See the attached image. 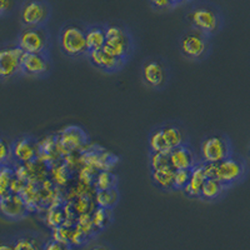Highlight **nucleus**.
Here are the masks:
<instances>
[{"instance_id":"f257e3e1","label":"nucleus","mask_w":250,"mask_h":250,"mask_svg":"<svg viewBox=\"0 0 250 250\" xmlns=\"http://www.w3.org/2000/svg\"><path fill=\"white\" fill-rule=\"evenodd\" d=\"M185 23L190 28L214 38L224 29L225 18L220 6L209 0H198L190 4L184 15Z\"/></svg>"},{"instance_id":"f03ea898","label":"nucleus","mask_w":250,"mask_h":250,"mask_svg":"<svg viewBox=\"0 0 250 250\" xmlns=\"http://www.w3.org/2000/svg\"><path fill=\"white\" fill-rule=\"evenodd\" d=\"M86 23L69 20L60 25L57 35V43L60 54L73 62L86 60L88 46L85 38Z\"/></svg>"},{"instance_id":"7ed1b4c3","label":"nucleus","mask_w":250,"mask_h":250,"mask_svg":"<svg viewBox=\"0 0 250 250\" xmlns=\"http://www.w3.org/2000/svg\"><path fill=\"white\" fill-rule=\"evenodd\" d=\"M180 57L189 62H203L213 53V38L188 26L178 39Z\"/></svg>"},{"instance_id":"20e7f679","label":"nucleus","mask_w":250,"mask_h":250,"mask_svg":"<svg viewBox=\"0 0 250 250\" xmlns=\"http://www.w3.org/2000/svg\"><path fill=\"white\" fill-rule=\"evenodd\" d=\"M139 77L143 86L153 91H164L171 82L168 59L162 55L146 57L140 64Z\"/></svg>"},{"instance_id":"39448f33","label":"nucleus","mask_w":250,"mask_h":250,"mask_svg":"<svg viewBox=\"0 0 250 250\" xmlns=\"http://www.w3.org/2000/svg\"><path fill=\"white\" fill-rule=\"evenodd\" d=\"M104 50L128 64L137 50V42L133 31L123 23H106V42Z\"/></svg>"},{"instance_id":"423d86ee","label":"nucleus","mask_w":250,"mask_h":250,"mask_svg":"<svg viewBox=\"0 0 250 250\" xmlns=\"http://www.w3.org/2000/svg\"><path fill=\"white\" fill-rule=\"evenodd\" d=\"M249 175V162L240 154L233 153L223 162L214 164V176L223 185L231 189L242 184Z\"/></svg>"},{"instance_id":"0eeeda50","label":"nucleus","mask_w":250,"mask_h":250,"mask_svg":"<svg viewBox=\"0 0 250 250\" xmlns=\"http://www.w3.org/2000/svg\"><path fill=\"white\" fill-rule=\"evenodd\" d=\"M233 153H235L233 142L228 134H208L200 142L199 159L205 164H218L229 158Z\"/></svg>"},{"instance_id":"6e6552de","label":"nucleus","mask_w":250,"mask_h":250,"mask_svg":"<svg viewBox=\"0 0 250 250\" xmlns=\"http://www.w3.org/2000/svg\"><path fill=\"white\" fill-rule=\"evenodd\" d=\"M23 55L24 51L15 40L0 44V83H13L23 78Z\"/></svg>"},{"instance_id":"1a4fd4ad","label":"nucleus","mask_w":250,"mask_h":250,"mask_svg":"<svg viewBox=\"0 0 250 250\" xmlns=\"http://www.w3.org/2000/svg\"><path fill=\"white\" fill-rule=\"evenodd\" d=\"M15 42L24 53H51L53 38L46 26L20 28Z\"/></svg>"},{"instance_id":"9d476101","label":"nucleus","mask_w":250,"mask_h":250,"mask_svg":"<svg viewBox=\"0 0 250 250\" xmlns=\"http://www.w3.org/2000/svg\"><path fill=\"white\" fill-rule=\"evenodd\" d=\"M53 17V6L49 0H23L19 5L21 28L46 26Z\"/></svg>"},{"instance_id":"9b49d317","label":"nucleus","mask_w":250,"mask_h":250,"mask_svg":"<svg viewBox=\"0 0 250 250\" xmlns=\"http://www.w3.org/2000/svg\"><path fill=\"white\" fill-rule=\"evenodd\" d=\"M54 70L51 53H24L21 73L24 78L46 79Z\"/></svg>"},{"instance_id":"f8f14e48","label":"nucleus","mask_w":250,"mask_h":250,"mask_svg":"<svg viewBox=\"0 0 250 250\" xmlns=\"http://www.w3.org/2000/svg\"><path fill=\"white\" fill-rule=\"evenodd\" d=\"M38 142L31 135H19L12 140L13 164H29L37 159Z\"/></svg>"},{"instance_id":"ddd939ff","label":"nucleus","mask_w":250,"mask_h":250,"mask_svg":"<svg viewBox=\"0 0 250 250\" xmlns=\"http://www.w3.org/2000/svg\"><path fill=\"white\" fill-rule=\"evenodd\" d=\"M86 62L94 69H97L100 73H104V74L108 75L120 73L126 66V62L124 60L114 57V55H111L110 53H108L104 49L97 51H89L88 57H86Z\"/></svg>"},{"instance_id":"4468645a","label":"nucleus","mask_w":250,"mask_h":250,"mask_svg":"<svg viewBox=\"0 0 250 250\" xmlns=\"http://www.w3.org/2000/svg\"><path fill=\"white\" fill-rule=\"evenodd\" d=\"M170 167L174 170H193L200 163L199 153L194 149L191 143H185L169 153Z\"/></svg>"},{"instance_id":"2eb2a0df","label":"nucleus","mask_w":250,"mask_h":250,"mask_svg":"<svg viewBox=\"0 0 250 250\" xmlns=\"http://www.w3.org/2000/svg\"><path fill=\"white\" fill-rule=\"evenodd\" d=\"M28 213V204L23 196L18 193H10L0 198V214L8 220L18 222L25 218Z\"/></svg>"},{"instance_id":"dca6fc26","label":"nucleus","mask_w":250,"mask_h":250,"mask_svg":"<svg viewBox=\"0 0 250 250\" xmlns=\"http://www.w3.org/2000/svg\"><path fill=\"white\" fill-rule=\"evenodd\" d=\"M163 134H164L169 150L178 148L185 143H190V135L187 126L182 122L178 120H168V122L160 123Z\"/></svg>"},{"instance_id":"f3484780","label":"nucleus","mask_w":250,"mask_h":250,"mask_svg":"<svg viewBox=\"0 0 250 250\" xmlns=\"http://www.w3.org/2000/svg\"><path fill=\"white\" fill-rule=\"evenodd\" d=\"M59 139L64 148L73 150V149H78L88 144L89 135L84 129L78 125H69L62 129Z\"/></svg>"},{"instance_id":"a211bd4d","label":"nucleus","mask_w":250,"mask_h":250,"mask_svg":"<svg viewBox=\"0 0 250 250\" xmlns=\"http://www.w3.org/2000/svg\"><path fill=\"white\" fill-rule=\"evenodd\" d=\"M207 178V165H205V163L200 162L199 164L196 165L195 168L191 170L190 180H189V184H188V187L184 189L183 194H184L187 198H189V199H199L203 185H204V182Z\"/></svg>"},{"instance_id":"6ab92c4d","label":"nucleus","mask_w":250,"mask_h":250,"mask_svg":"<svg viewBox=\"0 0 250 250\" xmlns=\"http://www.w3.org/2000/svg\"><path fill=\"white\" fill-rule=\"evenodd\" d=\"M85 38L89 51L104 49L106 42V23L86 24Z\"/></svg>"},{"instance_id":"aec40b11","label":"nucleus","mask_w":250,"mask_h":250,"mask_svg":"<svg viewBox=\"0 0 250 250\" xmlns=\"http://www.w3.org/2000/svg\"><path fill=\"white\" fill-rule=\"evenodd\" d=\"M228 190L229 189L219 182L216 178H207L204 185H203L199 200L204 203L219 202V200H222L224 198Z\"/></svg>"},{"instance_id":"412c9836","label":"nucleus","mask_w":250,"mask_h":250,"mask_svg":"<svg viewBox=\"0 0 250 250\" xmlns=\"http://www.w3.org/2000/svg\"><path fill=\"white\" fill-rule=\"evenodd\" d=\"M174 169L171 167H165L156 170H150L151 184L163 193L174 191Z\"/></svg>"},{"instance_id":"4be33fe9","label":"nucleus","mask_w":250,"mask_h":250,"mask_svg":"<svg viewBox=\"0 0 250 250\" xmlns=\"http://www.w3.org/2000/svg\"><path fill=\"white\" fill-rule=\"evenodd\" d=\"M149 153H170L160 124L154 125L148 134Z\"/></svg>"},{"instance_id":"5701e85b","label":"nucleus","mask_w":250,"mask_h":250,"mask_svg":"<svg viewBox=\"0 0 250 250\" xmlns=\"http://www.w3.org/2000/svg\"><path fill=\"white\" fill-rule=\"evenodd\" d=\"M44 244L34 233L19 234L14 238V250H43Z\"/></svg>"},{"instance_id":"b1692460","label":"nucleus","mask_w":250,"mask_h":250,"mask_svg":"<svg viewBox=\"0 0 250 250\" xmlns=\"http://www.w3.org/2000/svg\"><path fill=\"white\" fill-rule=\"evenodd\" d=\"M120 200L119 188H111L108 190H99L95 194V202L98 208H104V209H111L117 207Z\"/></svg>"},{"instance_id":"393cba45","label":"nucleus","mask_w":250,"mask_h":250,"mask_svg":"<svg viewBox=\"0 0 250 250\" xmlns=\"http://www.w3.org/2000/svg\"><path fill=\"white\" fill-rule=\"evenodd\" d=\"M13 165L14 164L0 167V196H1V198L8 195V194L13 193L12 188H10L12 187L13 176H14Z\"/></svg>"},{"instance_id":"a878e982","label":"nucleus","mask_w":250,"mask_h":250,"mask_svg":"<svg viewBox=\"0 0 250 250\" xmlns=\"http://www.w3.org/2000/svg\"><path fill=\"white\" fill-rule=\"evenodd\" d=\"M119 184V178L110 171H100L95 179V189L99 190H108L111 188H117Z\"/></svg>"},{"instance_id":"bb28decb","label":"nucleus","mask_w":250,"mask_h":250,"mask_svg":"<svg viewBox=\"0 0 250 250\" xmlns=\"http://www.w3.org/2000/svg\"><path fill=\"white\" fill-rule=\"evenodd\" d=\"M13 164L12 160V140L0 134V167Z\"/></svg>"},{"instance_id":"cd10ccee","label":"nucleus","mask_w":250,"mask_h":250,"mask_svg":"<svg viewBox=\"0 0 250 250\" xmlns=\"http://www.w3.org/2000/svg\"><path fill=\"white\" fill-rule=\"evenodd\" d=\"M149 170H156L165 167H170L169 153H149Z\"/></svg>"},{"instance_id":"c85d7f7f","label":"nucleus","mask_w":250,"mask_h":250,"mask_svg":"<svg viewBox=\"0 0 250 250\" xmlns=\"http://www.w3.org/2000/svg\"><path fill=\"white\" fill-rule=\"evenodd\" d=\"M111 209H104V208H98V210L94 213L93 225L99 229H104L108 227L111 222Z\"/></svg>"},{"instance_id":"c756f323","label":"nucleus","mask_w":250,"mask_h":250,"mask_svg":"<svg viewBox=\"0 0 250 250\" xmlns=\"http://www.w3.org/2000/svg\"><path fill=\"white\" fill-rule=\"evenodd\" d=\"M190 176L191 170H188V169L174 171V191H182L183 193L189 184Z\"/></svg>"},{"instance_id":"7c9ffc66","label":"nucleus","mask_w":250,"mask_h":250,"mask_svg":"<svg viewBox=\"0 0 250 250\" xmlns=\"http://www.w3.org/2000/svg\"><path fill=\"white\" fill-rule=\"evenodd\" d=\"M19 6L18 0H0V18H6Z\"/></svg>"},{"instance_id":"2f4dec72","label":"nucleus","mask_w":250,"mask_h":250,"mask_svg":"<svg viewBox=\"0 0 250 250\" xmlns=\"http://www.w3.org/2000/svg\"><path fill=\"white\" fill-rule=\"evenodd\" d=\"M149 5L156 13H168L174 9L170 0H149Z\"/></svg>"},{"instance_id":"473e14b6","label":"nucleus","mask_w":250,"mask_h":250,"mask_svg":"<svg viewBox=\"0 0 250 250\" xmlns=\"http://www.w3.org/2000/svg\"><path fill=\"white\" fill-rule=\"evenodd\" d=\"M43 250H71V244L50 239V240L44 243Z\"/></svg>"},{"instance_id":"72a5a7b5","label":"nucleus","mask_w":250,"mask_h":250,"mask_svg":"<svg viewBox=\"0 0 250 250\" xmlns=\"http://www.w3.org/2000/svg\"><path fill=\"white\" fill-rule=\"evenodd\" d=\"M0 250H14V239L13 240H8V239L0 240Z\"/></svg>"},{"instance_id":"f704fd0d","label":"nucleus","mask_w":250,"mask_h":250,"mask_svg":"<svg viewBox=\"0 0 250 250\" xmlns=\"http://www.w3.org/2000/svg\"><path fill=\"white\" fill-rule=\"evenodd\" d=\"M89 250H113V249L106 244H97V245H94L93 248H90Z\"/></svg>"},{"instance_id":"c9c22d12","label":"nucleus","mask_w":250,"mask_h":250,"mask_svg":"<svg viewBox=\"0 0 250 250\" xmlns=\"http://www.w3.org/2000/svg\"><path fill=\"white\" fill-rule=\"evenodd\" d=\"M171 4H173L174 9L178 8V6H182V5H185V4H188V0H170Z\"/></svg>"},{"instance_id":"e433bc0d","label":"nucleus","mask_w":250,"mask_h":250,"mask_svg":"<svg viewBox=\"0 0 250 250\" xmlns=\"http://www.w3.org/2000/svg\"><path fill=\"white\" fill-rule=\"evenodd\" d=\"M247 160L250 163V142L248 144V148H247Z\"/></svg>"},{"instance_id":"4c0bfd02","label":"nucleus","mask_w":250,"mask_h":250,"mask_svg":"<svg viewBox=\"0 0 250 250\" xmlns=\"http://www.w3.org/2000/svg\"><path fill=\"white\" fill-rule=\"evenodd\" d=\"M194 1H198V0H188V4H191L194 3Z\"/></svg>"},{"instance_id":"58836bf2","label":"nucleus","mask_w":250,"mask_h":250,"mask_svg":"<svg viewBox=\"0 0 250 250\" xmlns=\"http://www.w3.org/2000/svg\"><path fill=\"white\" fill-rule=\"evenodd\" d=\"M0 198H1V196H0Z\"/></svg>"}]
</instances>
